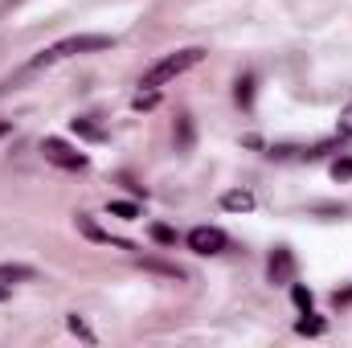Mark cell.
<instances>
[{
    "mask_svg": "<svg viewBox=\"0 0 352 348\" xmlns=\"http://www.w3.org/2000/svg\"><path fill=\"white\" fill-rule=\"evenodd\" d=\"M98 50H115V37H107V33H78V37H66V41L41 50L25 70H41V66L62 62V58H74V54H98Z\"/></svg>",
    "mask_w": 352,
    "mask_h": 348,
    "instance_id": "cell-1",
    "label": "cell"
},
{
    "mask_svg": "<svg viewBox=\"0 0 352 348\" xmlns=\"http://www.w3.org/2000/svg\"><path fill=\"white\" fill-rule=\"evenodd\" d=\"M205 58V50L201 45H188V50H176V54H168V58H160L156 66H148L144 70V78H140V87H152V90H160V87H168L173 78H180L184 70H192L197 62Z\"/></svg>",
    "mask_w": 352,
    "mask_h": 348,
    "instance_id": "cell-2",
    "label": "cell"
},
{
    "mask_svg": "<svg viewBox=\"0 0 352 348\" xmlns=\"http://www.w3.org/2000/svg\"><path fill=\"white\" fill-rule=\"evenodd\" d=\"M41 156L54 164V168H66V173H82L90 160L87 152H78V148H70L66 140H58V135H50V140H41Z\"/></svg>",
    "mask_w": 352,
    "mask_h": 348,
    "instance_id": "cell-3",
    "label": "cell"
},
{
    "mask_svg": "<svg viewBox=\"0 0 352 348\" xmlns=\"http://www.w3.org/2000/svg\"><path fill=\"white\" fill-rule=\"evenodd\" d=\"M184 246L192 250V254H221L226 246H230V238H226V230H217V226H197V230H188L184 234Z\"/></svg>",
    "mask_w": 352,
    "mask_h": 348,
    "instance_id": "cell-4",
    "label": "cell"
},
{
    "mask_svg": "<svg viewBox=\"0 0 352 348\" xmlns=\"http://www.w3.org/2000/svg\"><path fill=\"white\" fill-rule=\"evenodd\" d=\"M266 279H270L274 287H291V283H295V254H291L287 246H274V254L266 262Z\"/></svg>",
    "mask_w": 352,
    "mask_h": 348,
    "instance_id": "cell-5",
    "label": "cell"
},
{
    "mask_svg": "<svg viewBox=\"0 0 352 348\" xmlns=\"http://www.w3.org/2000/svg\"><path fill=\"white\" fill-rule=\"evenodd\" d=\"M74 221H78V230H82V234H87L90 242H102V246H119V250H131V242H123V238H111V234H107V230H98V226H94V221H90L87 213H78V217H74Z\"/></svg>",
    "mask_w": 352,
    "mask_h": 348,
    "instance_id": "cell-6",
    "label": "cell"
},
{
    "mask_svg": "<svg viewBox=\"0 0 352 348\" xmlns=\"http://www.w3.org/2000/svg\"><path fill=\"white\" fill-rule=\"evenodd\" d=\"M176 152H192V140H197V127H192V115H176Z\"/></svg>",
    "mask_w": 352,
    "mask_h": 348,
    "instance_id": "cell-7",
    "label": "cell"
},
{
    "mask_svg": "<svg viewBox=\"0 0 352 348\" xmlns=\"http://www.w3.org/2000/svg\"><path fill=\"white\" fill-rule=\"evenodd\" d=\"M221 209H230V213H250V209H254V193H250V188H234V193L221 197Z\"/></svg>",
    "mask_w": 352,
    "mask_h": 348,
    "instance_id": "cell-8",
    "label": "cell"
},
{
    "mask_svg": "<svg viewBox=\"0 0 352 348\" xmlns=\"http://www.w3.org/2000/svg\"><path fill=\"white\" fill-rule=\"evenodd\" d=\"M29 279H37L33 266H25V262H0V283H29Z\"/></svg>",
    "mask_w": 352,
    "mask_h": 348,
    "instance_id": "cell-9",
    "label": "cell"
},
{
    "mask_svg": "<svg viewBox=\"0 0 352 348\" xmlns=\"http://www.w3.org/2000/svg\"><path fill=\"white\" fill-rule=\"evenodd\" d=\"M70 131H74L78 140H90V144H102V140H107V131H102L98 123H90V119H70Z\"/></svg>",
    "mask_w": 352,
    "mask_h": 348,
    "instance_id": "cell-10",
    "label": "cell"
},
{
    "mask_svg": "<svg viewBox=\"0 0 352 348\" xmlns=\"http://www.w3.org/2000/svg\"><path fill=\"white\" fill-rule=\"evenodd\" d=\"M295 332H299V336H324V332H328V324H324L320 316H311V312H303V316L295 320Z\"/></svg>",
    "mask_w": 352,
    "mask_h": 348,
    "instance_id": "cell-11",
    "label": "cell"
},
{
    "mask_svg": "<svg viewBox=\"0 0 352 348\" xmlns=\"http://www.w3.org/2000/svg\"><path fill=\"white\" fill-rule=\"evenodd\" d=\"M234 98H238V107H246V111L254 107V78H250V74H242V78L234 83Z\"/></svg>",
    "mask_w": 352,
    "mask_h": 348,
    "instance_id": "cell-12",
    "label": "cell"
},
{
    "mask_svg": "<svg viewBox=\"0 0 352 348\" xmlns=\"http://www.w3.org/2000/svg\"><path fill=\"white\" fill-rule=\"evenodd\" d=\"M66 328H70L78 340H87V345H94V340H98V336H94V328H90V324L82 320V316H78V312H70V316H66Z\"/></svg>",
    "mask_w": 352,
    "mask_h": 348,
    "instance_id": "cell-13",
    "label": "cell"
},
{
    "mask_svg": "<svg viewBox=\"0 0 352 348\" xmlns=\"http://www.w3.org/2000/svg\"><path fill=\"white\" fill-rule=\"evenodd\" d=\"M144 270H152V274H164V279H184V270L173 266V262H156V259H140Z\"/></svg>",
    "mask_w": 352,
    "mask_h": 348,
    "instance_id": "cell-14",
    "label": "cell"
},
{
    "mask_svg": "<svg viewBox=\"0 0 352 348\" xmlns=\"http://www.w3.org/2000/svg\"><path fill=\"white\" fill-rule=\"evenodd\" d=\"M107 209H111L115 217H123V221H135V217H140V205H135V201H111Z\"/></svg>",
    "mask_w": 352,
    "mask_h": 348,
    "instance_id": "cell-15",
    "label": "cell"
},
{
    "mask_svg": "<svg viewBox=\"0 0 352 348\" xmlns=\"http://www.w3.org/2000/svg\"><path fill=\"white\" fill-rule=\"evenodd\" d=\"M156 102H160V90H152V87H144L135 98H131V107H135V111H152Z\"/></svg>",
    "mask_w": 352,
    "mask_h": 348,
    "instance_id": "cell-16",
    "label": "cell"
},
{
    "mask_svg": "<svg viewBox=\"0 0 352 348\" xmlns=\"http://www.w3.org/2000/svg\"><path fill=\"white\" fill-rule=\"evenodd\" d=\"M291 299H295L299 312H311V291H307L303 283H291Z\"/></svg>",
    "mask_w": 352,
    "mask_h": 348,
    "instance_id": "cell-17",
    "label": "cell"
},
{
    "mask_svg": "<svg viewBox=\"0 0 352 348\" xmlns=\"http://www.w3.org/2000/svg\"><path fill=\"white\" fill-rule=\"evenodd\" d=\"M336 140H352V102L340 111V123H336Z\"/></svg>",
    "mask_w": 352,
    "mask_h": 348,
    "instance_id": "cell-18",
    "label": "cell"
},
{
    "mask_svg": "<svg viewBox=\"0 0 352 348\" xmlns=\"http://www.w3.org/2000/svg\"><path fill=\"white\" fill-rule=\"evenodd\" d=\"M152 242H160V246H176V230L173 226H152Z\"/></svg>",
    "mask_w": 352,
    "mask_h": 348,
    "instance_id": "cell-19",
    "label": "cell"
},
{
    "mask_svg": "<svg viewBox=\"0 0 352 348\" xmlns=\"http://www.w3.org/2000/svg\"><path fill=\"white\" fill-rule=\"evenodd\" d=\"M332 180H340V184L352 180V156H340V160L332 164Z\"/></svg>",
    "mask_w": 352,
    "mask_h": 348,
    "instance_id": "cell-20",
    "label": "cell"
},
{
    "mask_svg": "<svg viewBox=\"0 0 352 348\" xmlns=\"http://www.w3.org/2000/svg\"><path fill=\"white\" fill-rule=\"evenodd\" d=\"M8 131H12V123H4V119H0V140H4Z\"/></svg>",
    "mask_w": 352,
    "mask_h": 348,
    "instance_id": "cell-21",
    "label": "cell"
},
{
    "mask_svg": "<svg viewBox=\"0 0 352 348\" xmlns=\"http://www.w3.org/2000/svg\"><path fill=\"white\" fill-rule=\"evenodd\" d=\"M12 4H21V0H8V8H12Z\"/></svg>",
    "mask_w": 352,
    "mask_h": 348,
    "instance_id": "cell-22",
    "label": "cell"
}]
</instances>
